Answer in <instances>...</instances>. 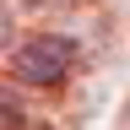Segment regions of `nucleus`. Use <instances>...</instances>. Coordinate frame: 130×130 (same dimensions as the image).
<instances>
[{
    "label": "nucleus",
    "instance_id": "nucleus-1",
    "mask_svg": "<svg viewBox=\"0 0 130 130\" xmlns=\"http://www.w3.org/2000/svg\"><path fill=\"white\" fill-rule=\"evenodd\" d=\"M76 65V43L71 38H54V32H43V38H27L22 49H11V71L32 81V87H54L65 81V71Z\"/></svg>",
    "mask_w": 130,
    "mask_h": 130
},
{
    "label": "nucleus",
    "instance_id": "nucleus-2",
    "mask_svg": "<svg viewBox=\"0 0 130 130\" xmlns=\"http://www.w3.org/2000/svg\"><path fill=\"white\" fill-rule=\"evenodd\" d=\"M43 6H76V0H43Z\"/></svg>",
    "mask_w": 130,
    "mask_h": 130
}]
</instances>
